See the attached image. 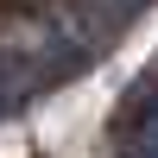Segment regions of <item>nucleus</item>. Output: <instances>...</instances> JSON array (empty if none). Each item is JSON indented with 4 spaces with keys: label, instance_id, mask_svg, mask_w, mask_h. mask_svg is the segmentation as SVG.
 Masks as SVG:
<instances>
[{
    "label": "nucleus",
    "instance_id": "obj_1",
    "mask_svg": "<svg viewBox=\"0 0 158 158\" xmlns=\"http://www.w3.org/2000/svg\"><path fill=\"white\" fill-rule=\"evenodd\" d=\"M95 51H82L76 19H13L0 38V76L13 95H38V89L76 76Z\"/></svg>",
    "mask_w": 158,
    "mask_h": 158
},
{
    "label": "nucleus",
    "instance_id": "obj_2",
    "mask_svg": "<svg viewBox=\"0 0 158 158\" xmlns=\"http://www.w3.org/2000/svg\"><path fill=\"white\" fill-rule=\"evenodd\" d=\"M76 6H146V0H76Z\"/></svg>",
    "mask_w": 158,
    "mask_h": 158
},
{
    "label": "nucleus",
    "instance_id": "obj_3",
    "mask_svg": "<svg viewBox=\"0 0 158 158\" xmlns=\"http://www.w3.org/2000/svg\"><path fill=\"white\" fill-rule=\"evenodd\" d=\"M13 101H19V95H13V89H6V76H0V114H6Z\"/></svg>",
    "mask_w": 158,
    "mask_h": 158
}]
</instances>
